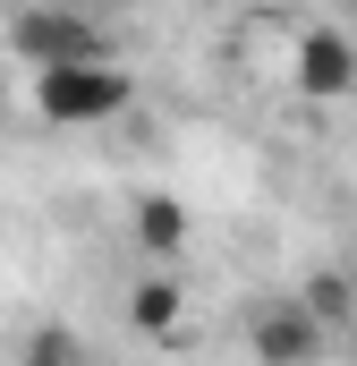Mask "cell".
Returning <instances> with one entry per match:
<instances>
[{
	"label": "cell",
	"instance_id": "6da1fadb",
	"mask_svg": "<svg viewBox=\"0 0 357 366\" xmlns=\"http://www.w3.org/2000/svg\"><path fill=\"white\" fill-rule=\"evenodd\" d=\"M0 43L17 51V69H26V77L119 60V51H111V26H94L86 9H17V17H0Z\"/></svg>",
	"mask_w": 357,
	"mask_h": 366
},
{
	"label": "cell",
	"instance_id": "7a4b0ae2",
	"mask_svg": "<svg viewBox=\"0 0 357 366\" xmlns=\"http://www.w3.org/2000/svg\"><path fill=\"white\" fill-rule=\"evenodd\" d=\"M26 102H34L43 128H111V119H128L136 77L119 60H102V69H43V77H26Z\"/></svg>",
	"mask_w": 357,
	"mask_h": 366
},
{
	"label": "cell",
	"instance_id": "3957f363",
	"mask_svg": "<svg viewBox=\"0 0 357 366\" xmlns=\"http://www.w3.org/2000/svg\"><path fill=\"white\" fill-rule=\"evenodd\" d=\"M332 350L323 332H315V315L298 307V298H264L256 315H247V358L256 366H315Z\"/></svg>",
	"mask_w": 357,
	"mask_h": 366
},
{
	"label": "cell",
	"instance_id": "277c9868",
	"mask_svg": "<svg viewBox=\"0 0 357 366\" xmlns=\"http://www.w3.org/2000/svg\"><path fill=\"white\" fill-rule=\"evenodd\" d=\"M289 86L315 94V102H341V94L357 86V43L341 26H306V34L289 43Z\"/></svg>",
	"mask_w": 357,
	"mask_h": 366
},
{
	"label": "cell",
	"instance_id": "5b68a950",
	"mask_svg": "<svg viewBox=\"0 0 357 366\" xmlns=\"http://www.w3.org/2000/svg\"><path fill=\"white\" fill-rule=\"evenodd\" d=\"M119 315H128L136 341L171 350L178 332H187V281H178V273H136V281H128V298H119Z\"/></svg>",
	"mask_w": 357,
	"mask_h": 366
},
{
	"label": "cell",
	"instance_id": "8992f818",
	"mask_svg": "<svg viewBox=\"0 0 357 366\" xmlns=\"http://www.w3.org/2000/svg\"><path fill=\"white\" fill-rule=\"evenodd\" d=\"M128 230H136V247H145L154 264H178V256H187V239H196V213L178 204L171 187H145V196L128 204Z\"/></svg>",
	"mask_w": 357,
	"mask_h": 366
},
{
	"label": "cell",
	"instance_id": "52a82bcc",
	"mask_svg": "<svg viewBox=\"0 0 357 366\" xmlns=\"http://www.w3.org/2000/svg\"><path fill=\"white\" fill-rule=\"evenodd\" d=\"M289 298L315 315V332H323V341H332V332H341V324L357 315V281H349V273H315L306 290H289Z\"/></svg>",
	"mask_w": 357,
	"mask_h": 366
},
{
	"label": "cell",
	"instance_id": "ba28073f",
	"mask_svg": "<svg viewBox=\"0 0 357 366\" xmlns=\"http://www.w3.org/2000/svg\"><path fill=\"white\" fill-rule=\"evenodd\" d=\"M17 366H94V350H86L77 324H34L26 350H17Z\"/></svg>",
	"mask_w": 357,
	"mask_h": 366
}]
</instances>
